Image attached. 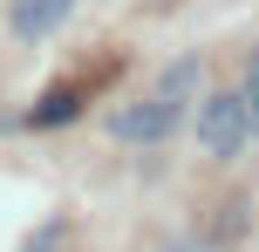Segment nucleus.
Instances as JSON below:
<instances>
[{"mask_svg":"<svg viewBox=\"0 0 259 252\" xmlns=\"http://www.w3.org/2000/svg\"><path fill=\"white\" fill-rule=\"evenodd\" d=\"M68 14H75V0H7V27L21 41H48Z\"/></svg>","mask_w":259,"mask_h":252,"instance_id":"obj_3","label":"nucleus"},{"mask_svg":"<svg viewBox=\"0 0 259 252\" xmlns=\"http://www.w3.org/2000/svg\"><path fill=\"white\" fill-rule=\"evenodd\" d=\"M55 116H75V89H55L48 103L34 109V123H55Z\"/></svg>","mask_w":259,"mask_h":252,"instance_id":"obj_5","label":"nucleus"},{"mask_svg":"<svg viewBox=\"0 0 259 252\" xmlns=\"http://www.w3.org/2000/svg\"><path fill=\"white\" fill-rule=\"evenodd\" d=\"M246 136H252V123H246L239 89L232 95H205V109H198V143H205V157H225V164H232L239 150H246Z\"/></svg>","mask_w":259,"mask_h":252,"instance_id":"obj_1","label":"nucleus"},{"mask_svg":"<svg viewBox=\"0 0 259 252\" xmlns=\"http://www.w3.org/2000/svg\"><path fill=\"white\" fill-rule=\"evenodd\" d=\"M239 103H246V123H252V136H259V55L246 62V82H239Z\"/></svg>","mask_w":259,"mask_h":252,"instance_id":"obj_4","label":"nucleus"},{"mask_svg":"<svg viewBox=\"0 0 259 252\" xmlns=\"http://www.w3.org/2000/svg\"><path fill=\"white\" fill-rule=\"evenodd\" d=\"M164 252H205V245H164Z\"/></svg>","mask_w":259,"mask_h":252,"instance_id":"obj_6","label":"nucleus"},{"mask_svg":"<svg viewBox=\"0 0 259 252\" xmlns=\"http://www.w3.org/2000/svg\"><path fill=\"white\" fill-rule=\"evenodd\" d=\"M178 130V103H164V95H143V103H130L109 116V136L116 143H157V136Z\"/></svg>","mask_w":259,"mask_h":252,"instance_id":"obj_2","label":"nucleus"}]
</instances>
